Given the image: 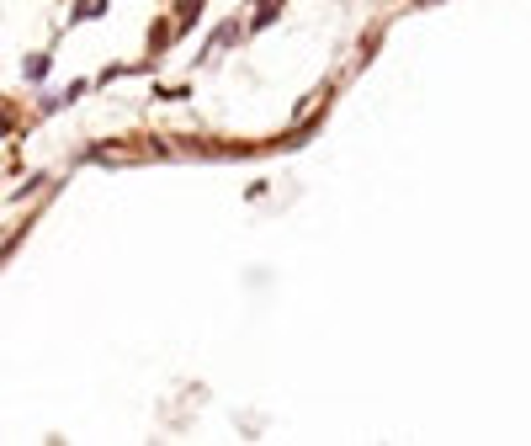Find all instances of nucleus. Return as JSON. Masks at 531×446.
Listing matches in <instances>:
<instances>
[{
	"instance_id": "f257e3e1",
	"label": "nucleus",
	"mask_w": 531,
	"mask_h": 446,
	"mask_svg": "<svg viewBox=\"0 0 531 446\" xmlns=\"http://www.w3.org/2000/svg\"><path fill=\"white\" fill-rule=\"evenodd\" d=\"M43 75H48V54L43 59H27V80H43Z\"/></svg>"
},
{
	"instance_id": "f03ea898",
	"label": "nucleus",
	"mask_w": 531,
	"mask_h": 446,
	"mask_svg": "<svg viewBox=\"0 0 531 446\" xmlns=\"http://www.w3.org/2000/svg\"><path fill=\"white\" fill-rule=\"evenodd\" d=\"M75 16H101V0H80V11Z\"/></svg>"
}]
</instances>
